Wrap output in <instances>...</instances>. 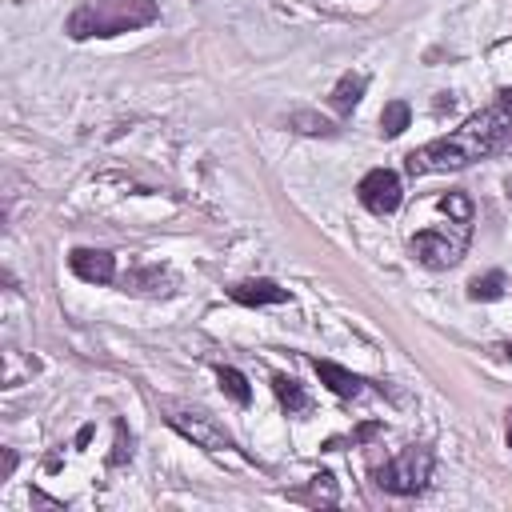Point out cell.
Masks as SVG:
<instances>
[{"label":"cell","instance_id":"obj_1","mask_svg":"<svg viewBox=\"0 0 512 512\" xmlns=\"http://www.w3.org/2000/svg\"><path fill=\"white\" fill-rule=\"evenodd\" d=\"M512 136V112H504L500 104L468 116L456 132L440 136V140H428L420 148H412L404 156V168L412 176H432V172H456V168H468L492 152H500Z\"/></svg>","mask_w":512,"mask_h":512},{"label":"cell","instance_id":"obj_2","mask_svg":"<svg viewBox=\"0 0 512 512\" xmlns=\"http://www.w3.org/2000/svg\"><path fill=\"white\" fill-rule=\"evenodd\" d=\"M160 16L156 0H84L68 16V36L72 40H92V36H120L152 24Z\"/></svg>","mask_w":512,"mask_h":512},{"label":"cell","instance_id":"obj_3","mask_svg":"<svg viewBox=\"0 0 512 512\" xmlns=\"http://www.w3.org/2000/svg\"><path fill=\"white\" fill-rule=\"evenodd\" d=\"M472 240V216H456L448 224H436V228H424L412 236V256L424 264V268H452L464 248Z\"/></svg>","mask_w":512,"mask_h":512},{"label":"cell","instance_id":"obj_4","mask_svg":"<svg viewBox=\"0 0 512 512\" xmlns=\"http://www.w3.org/2000/svg\"><path fill=\"white\" fill-rule=\"evenodd\" d=\"M428 476H432V452L428 448H416V444L404 448V452H396L392 460H384L376 468V484L384 492H396V496H416L428 484Z\"/></svg>","mask_w":512,"mask_h":512},{"label":"cell","instance_id":"obj_5","mask_svg":"<svg viewBox=\"0 0 512 512\" xmlns=\"http://www.w3.org/2000/svg\"><path fill=\"white\" fill-rule=\"evenodd\" d=\"M164 420H168L180 436H188L192 444H200V448H208V452H228V448H236V440L228 436V428H224L216 416H208L204 408H188V404L164 400Z\"/></svg>","mask_w":512,"mask_h":512},{"label":"cell","instance_id":"obj_6","mask_svg":"<svg viewBox=\"0 0 512 512\" xmlns=\"http://www.w3.org/2000/svg\"><path fill=\"white\" fill-rule=\"evenodd\" d=\"M356 196H360V204H364L368 212L388 216V212H396V208H400L404 188H400V176H396L392 168H372V172L356 184Z\"/></svg>","mask_w":512,"mask_h":512},{"label":"cell","instance_id":"obj_7","mask_svg":"<svg viewBox=\"0 0 512 512\" xmlns=\"http://www.w3.org/2000/svg\"><path fill=\"white\" fill-rule=\"evenodd\" d=\"M68 268H72L80 280H88V284H108V280H116V260H112V252H104V248H72Z\"/></svg>","mask_w":512,"mask_h":512},{"label":"cell","instance_id":"obj_8","mask_svg":"<svg viewBox=\"0 0 512 512\" xmlns=\"http://www.w3.org/2000/svg\"><path fill=\"white\" fill-rule=\"evenodd\" d=\"M228 296L236 304H248V308H260V304H284L288 300V288H280L276 280H240L228 288Z\"/></svg>","mask_w":512,"mask_h":512},{"label":"cell","instance_id":"obj_9","mask_svg":"<svg viewBox=\"0 0 512 512\" xmlns=\"http://www.w3.org/2000/svg\"><path fill=\"white\" fill-rule=\"evenodd\" d=\"M312 368H316V376H320L336 396H344V400H356V396L364 392V380H360L356 372L340 368L336 360H312Z\"/></svg>","mask_w":512,"mask_h":512},{"label":"cell","instance_id":"obj_10","mask_svg":"<svg viewBox=\"0 0 512 512\" xmlns=\"http://www.w3.org/2000/svg\"><path fill=\"white\" fill-rule=\"evenodd\" d=\"M364 88H368V76H364V72H344L340 84L332 88V108H336V112H352V108L360 104Z\"/></svg>","mask_w":512,"mask_h":512},{"label":"cell","instance_id":"obj_11","mask_svg":"<svg viewBox=\"0 0 512 512\" xmlns=\"http://www.w3.org/2000/svg\"><path fill=\"white\" fill-rule=\"evenodd\" d=\"M272 392L280 396V404L288 408V412H304L308 408V396L300 392V384L292 380V376H284V372H276L272 376Z\"/></svg>","mask_w":512,"mask_h":512},{"label":"cell","instance_id":"obj_12","mask_svg":"<svg viewBox=\"0 0 512 512\" xmlns=\"http://www.w3.org/2000/svg\"><path fill=\"white\" fill-rule=\"evenodd\" d=\"M408 116H412V112H408V104H404V100H388V104H384V112H380V132H384L388 140H392V136H400V132L408 128Z\"/></svg>","mask_w":512,"mask_h":512},{"label":"cell","instance_id":"obj_13","mask_svg":"<svg viewBox=\"0 0 512 512\" xmlns=\"http://www.w3.org/2000/svg\"><path fill=\"white\" fill-rule=\"evenodd\" d=\"M216 380H220V388H224L236 404H248V400H252V388H248L244 372H236V368H220V372H216Z\"/></svg>","mask_w":512,"mask_h":512},{"label":"cell","instance_id":"obj_14","mask_svg":"<svg viewBox=\"0 0 512 512\" xmlns=\"http://www.w3.org/2000/svg\"><path fill=\"white\" fill-rule=\"evenodd\" d=\"M504 292V272H488V276H476L468 284V296L472 300H496Z\"/></svg>","mask_w":512,"mask_h":512},{"label":"cell","instance_id":"obj_15","mask_svg":"<svg viewBox=\"0 0 512 512\" xmlns=\"http://www.w3.org/2000/svg\"><path fill=\"white\" fill-rule=\"evenodd\" d=\"M292 124H296V132H332V128H328V120L308 116V112H296V116H292Z\"/></svg>","mask_w":512,"mask_h":512},{"label":"cell","instance_id":"obj_16","mask_svg":"<svg viewBox=\"0 0 512 512\" xmlns=\"http://www.w3.org/2000/svg\"><path fill=\"white\" fill-rule=\"evenodd\" d=\"M496 104H500L504 112H512V88H500V92H496Z\"/></svg>","mask_w":512,"mask_h":512},{"label":"cell","instance_id":"obj_17","mask_svg":"<svg viewBox=\"0 0 512 512\" xmlns=\"http://www.w3.org/2000/svg\"><path fill=\"white\" fill-rule=\"evenodd\" d=\"M508 444H512V420H508Z\"/></svg>","mask_w":512,"mask_h":512}]
</instances>
